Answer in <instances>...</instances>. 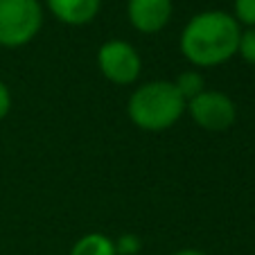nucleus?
I'll use <instances>...</instances> for the list:
<instances>
[{
  "label": "nucleus",
  "mask_w": 255,
  "mask_h": 255,
  "mask_svg": "<svg viewBox=\"0 0 255 255\" xmlns=\"http://www.w3.org/2000/svg\"><path fill=\"white\" fill-rule=\"evenodd\" d=\"M97 66L109 82L118 86H129L140 77L142 59L131 43L113 39L102 43V48L97 50Z\"/></svg>",
  "instance_id": "obj_4"
},
{
  "label": "nucleus",
  "mask_w": 255,
  "mask_h": 255,
  "mask_svg": "<svg viewBox=\"0 0 255 255\" xmlns=\"http://www.w3.org/2000/svg\"><path fill=\"white\" fill-rule=\"evenodd\" d=\"M70 255H118V253H116V242L111 237L102 235V233H88V235L79 237L75 242Z\"/></svg>",
  "instance_id": "obj_8"
},
{
  "label": "nucleus",
  "mask_w": 255,
  "mask_h": 255,
  "mask_svg": "<svg viewBox=\"0 0 255 255\" xmlns=\"http://www.w3.org/2000/svg\"><path fill=\"white\" fill-rule=\"evenodd\" d=\"M174 86L178 88V93L183 95L185 102H190L192 97H197L199 93L206 91V82H203V77L199 75V72H194V70L181 72V75L174 79Z\"/></svg>",
  "instance_id": "obj_9"
},
{
  "label": "nucleus",
  "mask_w": 255,
  "mask_h": 255,
  "mask_svg": "<svg viewBox=\"0 0 255 255\" xmlns=\"http://www.w3.org/2000/svg\"><path fill=\"white\" fill-rule=\"evenodd\" d=\"M235 18L237 23L255 27V0H235Z\"/></svg>",
  "instance_id": "obj_11"
},
{
  "label": "nucleus",
  "mask_w": 255,
  "mask_h": 255,
  "mask_svg": "<svg viewBox=\"0 0 255 255\" xmlns=\"http://www.w3.org/2000/svg\"><path fill=\"white\" fill-rule=\"evenodd\" d=\"M9 109H11V93H9V88H7V84L0 79V120L7 118Z\"/></svg>",
  "instance_id": "obj_13"
},
{
  "label": "nucleus",
  "mask_w": 255,
  "mask_h": 255,
  "mask_svg": "<svg viewBox=\"0 0 255 255\" xmlns=\"http://www.w3.org/2000/svg\"><path fill=\"white\" fill-rule=\"evenodd\" d=\"M185 106L188 102L178 93L174 82L156 79V82L142 84L131 93L127 113L138 129L158 133V131H167L181 120Z\"/></svg>",
  "instance_id": "obj_2"
},
{
  "label": "nucleus",
  "mask_w": 255,
  "mask_h": 255,
  "mask_svg": "<svg viewBox=\"0 0 255 255\" xmlns=\"http://www.w3.org/2000/svg\"><path fill=\"white\" fill-rule=\"evenodd\" d=\"M237 54H240L244 61H249V63H253V66H255V27L242 32Z\"/></svg>",
  "instance_id": "obj_10"
},
{
  "label": "nucleus",
  "mask_w": 255,
  "mask_h": 255,
  "mask_svg": "<svg viewBox=\"0 0 255 255\" xmlns=\"http://www.w3.org/2000/svg\"><path fill=\"white\" fill-rule=\"evenodd\" d=\"M242 29L226 11H201L192 16L181 34V52L192 66L212 68L233 59L240 48Z\"/></svg>",
  "instance_id": "obj_1"
},
{
  "label": "nucleus",
  "mask_w": 255,
  "mask_h": 255,
  "mask_svg": "<svg viewBox=\"0 0 255 255\" xmlns=\"http://www.w3.org/2000/svg\"><path fill=\"white\" fill-rule=\"evenodd\" d=\"M172 255H208V253L197 251V249H181V251H176V253H172Z\"/></svg>",
  "instance_id": "obj_14"
},
{
  "label": "nucleus",
  "mask_w": 255,
  "mask_h": 255,
  "mask_svg": "<svg viewBox=\"0 0 255 255\" xmlns=\"http://www.w3.org/2000/svg\"><path fill=\"white\" fill-rule=\"evenodd\" d=\"M129 23L142 34H156L172 18V0H129Z\"/></svg>",
  "instance_id": "obj_6"
},
{
  "label": "nucleus",
  "mask_w": 255,
  "mask_h": 255,
  "mask_svg": "<svg viewBox=\"0 0 255 255\" xmlns=\"http://www.w3.org/2000/svg\"><path fill=\"white\" fill-rule=\"evenodd\" d=\"M142 246V242L135 235H122L120 240L116 242V253L118 255H135Z\"/></svg>",
  "instance_id": "obj_12"
},
{
  "label": "nucleus",
  "mask_w": 255,
  "mask_h": 255,
  "mask_svg": "<svg viewBox=\"0 0 255 255\" xmlns=\"http://www.w3.org/2000/svg\"><path fill=\"white\" fill-rule=\"evenodd\" d=\"M102 0H48V7L57 20L72 27L91 23L100 11Z\"/></svg>",
  "instance_id": "obj_7"
},
{
  "label": "nucleus",
  "mask_w": 255,
  "mask_h": 255,
  "mask_svg": "<svg viewBox=\"0 0 255 255\" xmlns=\"http://www.w3.org/2000/svg\"><path fill=\"white\" fill-rule=\"evenodd\" d=\"M185 111L194 125L206 131H228L237 120V106L219 91H203L188 102Z\"/></svg>",
  "instance_id": "obj_5"
},
{
  "label": "nucleus",
  "mask_w": 255,
  "mask_h": 255,
  "mask_svg": "<svg viewBox=\"0 0 255 255\" xmlns=\"http://www.w3.org/2000/svg\"><path fill=\"white\" fill-rule=\"evenodd\" d=\"M43 9L39 0H0V45L23 48L39 36Z\"/></svg>",
  "instance_id": "obj_3"
}]
</instances>
